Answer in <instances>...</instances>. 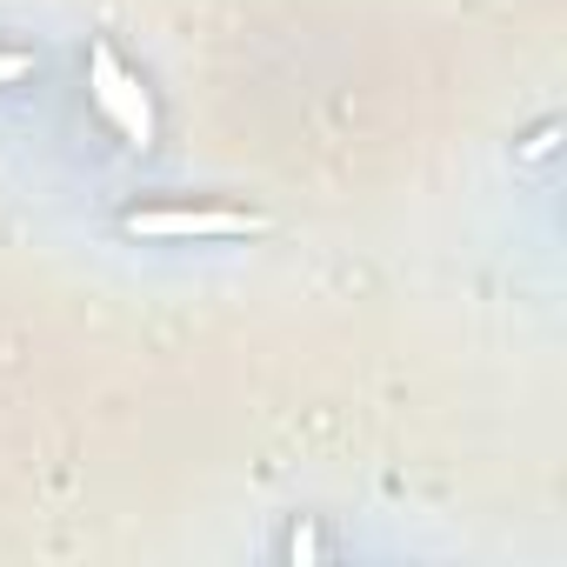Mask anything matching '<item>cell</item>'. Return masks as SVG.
Listing matches in <instances>:
<instances>
[{
	"mask_svg": "<svg viewBox=\"0 0 567 567\" xmlns=\"http://www.w3.org/2000/svg\"><path fill=\"white\" fill-rule=\"evenodd\" d=\"M34 74V54H21V48H0V87H21Z\"/></svg>",
	"mask_w": 567,
	"mask_h": 567,
	"instance_id": "3957f363",
	"label": "cell"
},
{
	"mask_svg": "<svg viewBox=\"0 0 567 567\" xmlns=\"http://www.w3.org/2000/svg\"><path fill=\"white\" fill-rule=\"evenodd\" d=\"M121 227L134 240H247L267 220L240 214V207H134V214H121Z\"/></svg>",
	"mask_w": 567,
	"mask_h": 567,
	"instance_id": "7a4b0ae2",
	"label": "cell"
},
{
	"mask_svg": "<svg viewBox=\"0 0 567 567\" xmlns=\"http://www.w3.org/2000/svg\"><path fill=\"white\" fill-rule=\"evenodd\" d=\"M87 101L101 107V121H107L121 141H134V147H147V141H154V101H147L141 74H127V68H121V54H114L107 41H94V48H87Z\"/></svg>",
	"mask_w": 567,
	"mask_h": 567,
	"instance_id": "6da1fadb",
	"label": "cell"
}]
</instances>
